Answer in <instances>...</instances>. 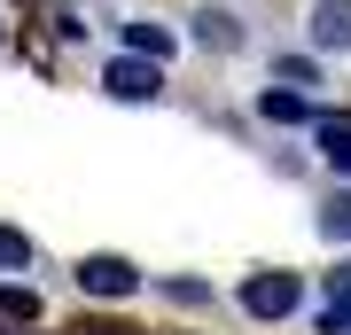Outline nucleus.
Instances as JSON below:
<instances>
[{
  "label": "nucleus",
  "mask_w": 351,
  "mask_h": 335,
  "mask_svg": "<svg viewBox=\"0 0 351 335\" xmlns=\"http://www.w3.org/2000/svg\"><path fill=\"white\" fill-rule=\"evenodd\" d=\"M297 304H304V281L297 273H250V281H242V312H250V320H289Z\"/></svg>",
  "instance_id": "nucleus-1"
},
{
  "label": "nucleus",
  "mask_w": 351,
  "mask_h": 335,
  "mask_svg": "<svg viewBox=\"0 0 351 335\" xmlns=\"http://www.w3.org/2000/svg\"><path fill=\"white\" fill-rule=\"evenodd\" d=\"M101 86H110L117 101H156L164 94V71H156L149 55H117L110 71H101Z\"/></svg>",
  "instance_id": "nucleus-2"
},
{
  "label": "nucleus",
  "mask_w": 351,
  "mask_h": 335,
  "mask_svg": "<svg viewBox=\"0 0 351 335\" xmlns=\"http://www.w3.org/2000/svg\"><path fill=\"white\" fill-rule=\"evenodd\" d=\"M78 288H86V297H133L141 273H133V258H86L78 265Z\"/></svg>",
  "instance_id": "nucleus-3"
},
{
  "label": "nucleus",
  "mask_w": 351,
  "mask_h": 335,
  "mask_svg": "<svg viewBox=\"0 0 351 335\" xmlns=\"http://www.w3.org/2000/svg\"><path fill=\"white\" fill-rule=\"evenodd\" d=\"M313 55H351V0H313Z\"/></svg>",
  "instance_id": "nucleus-4"
},
{
  "label": "nucleus",
  "mask_w": 351,
  "mask_h": 335,
  "mask_svg": "<svg viewBox=\"0 0 351 335\" xmlns=\"http://www.w3.org/2000/svg\"><path fill=\"white\" fill-rule=\"evenodd\" d=\"M258 117H265V125H313L320 110H313L297 86H265V94H258Z\"/></svg>",
  "instance_id": "nucleus-5"
},
{
  "label": "nucleus",
  "mask_w": 351,
  "mask_h": 335,
  "mask_svg": "<svg viewBox=\"0 0 351 335\" xmlns=\"http://www.w3.org/2000/svg\"><path fill=\"white\" fill-rule=\"evenodd\" d=\"M313 133H320V156H328V164H336V172L351 179V125H343L336 110H320V117H313Z\"/></svg>",
  "instance_id": "nucleus-6"
},
{
  "label": "nucleus",
  "mask_w": 351,
  "mask_h": 335,
  "mask_svg": "<svg viewBox=\"0 0 351 335\" xmlns=\"http://www.w3.org/2000/svg\"><path fill=\"white\" fill-rule=\"evenodd\" d=\"M125 47H133V55H149V62H164V55H172V32L149 24V16H133V24H125Z\"/></svg>",
  "instance_id": "nucleus-7"
},
{
  "label": "nucleus",
  "mask_w": 351,
  "mask_h": 335,
  "mask_svg": "<svg viewBox=\"0 0 351 335\" xmlns=\"http://www.w3.org/2000/svg\"><path fill=\"white\" fill-rule=\"evenodd\" d=\"M195 39H203V47H219V55L242 47V32H234V16H226V8H203V16H195Z\"/></svg>",
  "instance_id": "nucleus-8"
},
{
  "label": "nucleus",
  "mask_w": 351,
  "mask_h": 335,
  "mask_svg": "<svg viewBox=\"0 0 351 335\" xmlns=\"http://www.w3.org/2000/svg\"><path fill=\"white\" fill-rule=\"evenodd\" d=\"M320 234H328V242H351V187L320 203Z\"/></svg>",
  "instance_id": "nucleus-9"
},
{
  "label": "nucleus",
  "mask_w": 351,
  "mask_h": 335,
  "mask_svg": "<svg viewBox=\"0 0 351 335\" xmlns=\"http://www.w3.org/2000/svg\"><path fill=\"white\" fill-rule=\"evenodd\" d=\"M0 320H16V327L39 320V297H32V288H16V281H0Z\"/></svg>",
  "instance_id": "nucleus-10"
},
{
  "label": "nucleus",
  "mask_w": 351,
  "mask_h": 335,
  "mask_svg": "<svg viewBox=\"0 0 351 335\" xmlns=\"http://www.w3.org/2000/svg\"><path fill=\"white\" fill-rule=\"evenodd\" d=\"M274 78H281V86H320V62H313V55H281Z\"/></svg>",
  "instance_id": "nucleus-11"
},
{
  "label": "nucleus",
  "mask_w": 351,
  "mask_h": 335,
  "mask_svg": "<svg viewBox=\"0 0 351 335\" xmlns=\"http://www.w3.org/2000/svg\"><path fill=\"white\" fill-rule=\"evenodd\" d=\"M0 265H8V273H24V265H32V242L16 234V226H0Z\"/></svg>",
  "instance_id": "nucleus-12"
},
{
  "label": "nucleus",
  "mask_w": 351,
  "mask_h": 335,
  "mask_svg": "<svg viewBox=\"0 0 351 335\" xmlns=\"http://www.w3.org/2000/svg\"><path fill=\"white\" fill-rule=\"evenodd\" d=\"M328 297H336V304H351V258L336 265V273H328Z\"/></svg>",
  "instance_id": "nucleus-13"
},
{
  "label": "nucleus",
  "mask_w": 351,
  "mask_h": 335,
  "mask_svg": "<svg viewBox=\"0 0 351 335\" xmlns=\"http://www.w3.org/2000/svg\"><path fill=\"white\" fill-rule=\"evenodd\" d=\"M343 335H351V304H343Z\"/></svg>",
  "instance_id": "nucleus-14"
}]
</instances>
